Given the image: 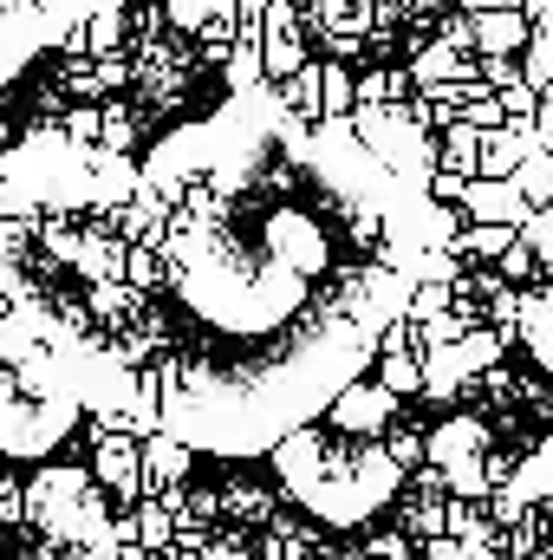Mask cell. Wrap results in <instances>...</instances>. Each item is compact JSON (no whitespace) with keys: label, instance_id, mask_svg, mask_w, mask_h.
<instances>
[{"label":"cell","instance_id":"cell-1","mask_svg":"<svg viewBox=\"0 0 553 560\" xmlns=\"http://www.w3.org/2000/svg\"><path fill=\"white\" fill-rule=\"evenodd\" d=\"M118 229L125 280L59 326L85 346L125 306L111 365L138 430L209 456L299 443L372 365L430 255L411 183L261 85L156 143Z\"/></svg>","mask_w":553,"mask_h":560},{"label":"cell","instance_id":"cell-2","mask_svg":"<svg viewBox=\"0 0 553 560\" xmlns=\"http://www.w3.org/2000/svg\"><path fill=\"white\" fill-rule=\"evenodd\" d=\"M79 0H0V92L20 79L26 59H39L66 26Z\"/></svg>","mask_w":553,"mask_h":560}]
</instances>
